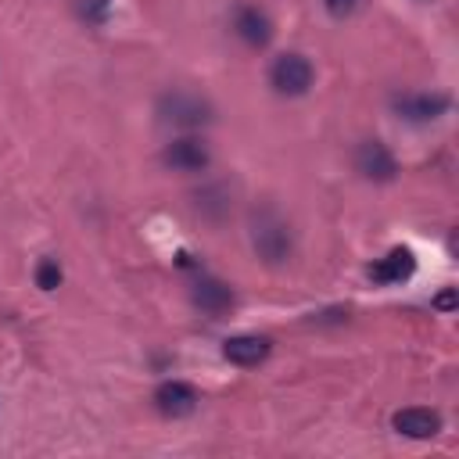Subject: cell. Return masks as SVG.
Segmentation results:
<instances>
[{
	"mask_svg": "<svg viewBox=\"0 0 459 459\" xmlns=\"http://www.w3.org/2000/svg\"><path fill=\"white\" fill-rule=\"evenodd\" d=\"M269 82L283 97H301L312 86V65L301 54H280L269 68Z\"/></svg>",
	"mask_w": 459,
	"mask_h": 459,
	"instance_id": "obj_1",
	"label": "cell"
},
{
	"mask_svg": "<svg viewBox=\"0 0 459 459\" xmlns=\"http://www.w3.org/2000/svg\"><path fill=\"white\" fill-rule=\"evenodd\" d=\"M158 115H161L165 122H172V126L194 129V126H201V122L212 118V108H208V100H201L197 93H165V97L158 100Z\"/></svg>",
	"mask_w": 459,
	"mask_h": 459,
	"instance_id": "obj_2",
	"label": "cell"
},
{
	"mask_svg": "<svg viewBox=\"0 0 459 459\" xmlns=\"http://www.w3.org/2000/svg\"><path fill=\"white\" fill-rule=\"evenodd\" d=\"M251 240H255V251H258L265 262H273V265L283 262L287 251H290V233H287V226H283L280 219H273V215H258V219H255Z\"/></svg>",
	"mask_w": 459,
	"mask_h": 459,
	"instance_id": "obj_3",
	"label": "cell"
},
{
	"mask_svg": "<svg viewBox=\"0 0 459 459\" xmlns=\"http://www.w3.org/2000/svg\"><path fill=\"white\" fill-rule=\"evenodd\" d=\"M161 161L176 172H201L212 154H208V143L204 140H194V136H183V140H172L165 151H161Z\"/></svg>",
	"mask_w": 459,
	"mask_h": 459,
	"instance_id": "obj_4",
	"label": "cell"
},
{
	"mask_svg": "<svg viewBox=\"0 0 459 459\" xmlns=\"http://www.w3.org/2000/svg\"><path fill=\"white\" fill-rule=\"evenodd\" d=\"M355 169H359L366 179H373V183H387V179H394V172H398L391 151H387L380 140L359 143V151H355Z\"/></svg>",
	"mask_w": 459,
	"mask_h": 459,
	"instance_id": "obj_5",
	"label": "cell"
},
{
	"mask_svg": "<svg viewBox=\"0 0 459 459\" xmlns=\"http://www.w3.org/2000/svg\"><path fill=\"white\" fill-rule=\"evenodd\" d=\"M394 111L409 122H430L448 111V97L445 93H402L394 97Z\"/></svg>",
	"mask_w": 459,
	"mask_h": 459,
	"instance_id": "obj_6",
	"label": "cell"
},
{
	"mask_svg": "<svg viewBox=\"0 0 459 459\" xmlns=\"http://www.w3.org/2000/svg\"><path fill=\"white\" fill-rule=\"evenodd\" d=\"M154 405H158V412L179 420V416H190L197 409V391L190 384H183V380H165L154 391Z\"/></svg>",
	"mask_w": 459,
	"mask_h": 459,
	"instance_id": "obj_7",
	"label": "cell"
},
{
	"mask_svg": "<svg viewBox=\"0 0 459 459\" xmlns=\"http://www.w3.org/2000/svg\"><path fill=\"white\" fill-rule=\"evenodd\" d=\"M391 427H394L398 434H405V437L423 441V437H434V434L441 430V416H437L434 409L409 405V409H398V412L391 416Z\"/></svg>",
	"mask_w": 459,
	"mask_h": 459,
	"instance_id": "obj_8",
	"label": "cell"
},
{
	"mask_svg": "<svg viewBox=\"0 0 459 459\" xmlns=\"http://www.w3.org/2000/svg\"><path fill=\"white\" fill-rule=\"evenodd\" d=\"M222 355L233 362V366H258V362H265V355H269V341L265 337H258V333H237V337H230L226 344H222Z\"/></svg>",
	"mask_w": 459,
	"mask_h": 459,
	"instance_id": "obj_9",
	"label": "cell"
},
{
	"mask_svg": "<svg viewBox=\"0 0 459 459\" xmlns=\"http://www.w3.org/2000/svg\"><path fill=\"white\" fill-rule=\"evenodd\" d=\"M190 298H194V305H197L201 312H208V316H222V312L233 305V290H230L226 283L212 280V276H201V280L190 287Z\"/></svg>",
	"mask_w": 459,
	"mask_h": 459,
	"instance_id": "obj_10",
	"label": "cell"
},
{
	"mask_svg": "<svg viewBox=\"0 0 459 459\" xmlns=\"http://www.w3.org/2000/svg\"><path fill=\"white\" fill-rule=\"evenodd\" d=\"M233 29L237 36L247 43V47H265L273 39V22L258 11V7H240L237 18H233Z\"/></svg>",
	"mask_w": 459,
	"mask_h": 459,
	"instance_id": "obj_11",
	"label": "cell"
},
{
	"mask_svg": "<svg viewBox=\"0 0 459 459\" xmlns=\"http://www.w3.org/2000/svg\"><path fill=\"white\" fill-rule=\"evenodd\" d=\"M412 269H416L412 251L394 247L387 258H380L377 265H369V280H373V283H402V280L412 276Z\"/></svg>",
	"mask_w": 459,
	"mask_h": 459,
	"instance_id": "obj_12",
	"label": "cell"
},
{
	"mask_svg": "<svg viewBox=\"0 0 459 459\" xmlns=\"http://www.w3.org/2000/svg\"><path fill=\"white\" fill-rule=\"evenodd\" d=\"M36 283H39V290H54L61 283V265L54 258H43L36 269Z\"/></svg>",
	"mask_w": 459,
	"mask_h": 459,
	"instance_id": "obj_13",
	"label": "cell"
},
{
	"mask_svg": "<svg viewBox=\"0 0 459 459\" xmlns=\"http://www.w3.org/2000/svg\"><path fill=\"white\" fill-rule=\"evenodd\" d=\"M104 14H108V0H86L82 4V18L86 22H104Z\"/></svg>",
	"mask_w": 459,
	"mask_h": 459,
	"instance_id": "obj_14",
	"label": "cell"
},
{
	"mask_svg": "<svg viewBox=\"0 0 459 459\" xmlns=\"http://www.w3.org/2000/svg\"><path fill=\"white\" fill-rule=\"evenodd\" d=\"M323 4H326V11H330L333 18H348V14L355 11L359 0H323Z\"/></svg>",
	"mask_w": 459,
	"mask_h": 459,
	"instance_id": "obj_15",
	"label": "cell"
},
{
	"mask_svg": "<svg viewBox=\"0 0 459 459\" xmlns=\"http://www.w3.org/2000/svg\"><path fill=\"white\" fill-rule=\"evenodd\" d=\"M455 305V290H445L441 298H437V308H452Z\"/></svg>",
	"mask_w": 459,
	"mask_h": 459,
	"instance_id": "obj_16",
	"label": "cell"
}]
</instances>
